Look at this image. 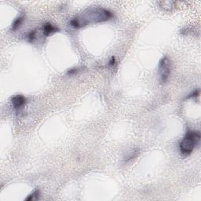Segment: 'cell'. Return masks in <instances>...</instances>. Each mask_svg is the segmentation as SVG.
I'll return each instance as SVG.
<instances>
[{"label": "cell", "mask_w": 201, "mask_h": 201, "mask_svg": "<svg viewBox=\"0 0 201 201\" xmlns=\"http://www.w3.org/2000/svg\"><path fill=\"white\" fill-rule=\"evenodd\" d=\"M11 104L15 110L20 111L26 104V98L21 95H15L11 98Z\"/></svg>", "instance_id": "4"}, {"label": "cell", "mask_w": 201, "mask_h": 201, "mask_svg": "<svg viewBox=\"0 0 201 201\" xmlns=\"http://www.w3.org/2000/svg\"><path fill=\"white\" fill-rule=\"evenodd\" d=\"M171 72V63L167 57H163L159 61L158 65L159 81L161 83H166Z\"/></svg>", "instance_id": "3"}, {"label": "cell", "mask_w": 201, "mask_h": 201, "mask_svg": "<svg viewBox=\"0 0 201 201\" xmlns=\"http://www.w3.org/2000/svg\"><path fill=\"white\" fill-rule=\"evenodd\" d=\"M42 31L45 36H49V35H52L54 33L57 32L58 31V28L57 27H55L54 25H51L50 23H46L45 25H42Z\"/></svg>", "instance_id": "5"}, {"label": "cell", "mask_w": 201, "mask_h": 201, "mask_svg": "<svg viewBox=\"0 0 201 201\" xmlns=\"http://www.w3.org/2000/svg\"><path fill=\"white\" fill-rule=\"evenodd\" d=\"M35 38H36V32H35V31H32L31 32L28 33V39L29 42H34V40L35 39Z\"/></svg>", "instance_id": "8"}, {"label": "cell", "mask_w": 201, "mask_h": 201, "mask_svg": "<svg viewBox=\"0 0 201 201\" xmlns=\"http://www.w3.org/2000/svg\"><path fill=\"white\" fill-rule=\"evenodd\" d=\"M115 62H116V61H115V57H112V61L109 62V65H112V66H113V65H115Z\"/></svg>", "instance_id": "12"}, {"label": "cell", "mask_w": 201, "mask_h": 201, "mask_svg": "<svg viewBox=\"0 0 201 201\" xmlns=\"http://www.w3.org/2000/svg\"><path fill=\"white\" fill-rule=\"evenodd\" d=\"M40 196V192L39 190H35L32 193H31L29 196H28L26 198V200H39Z\"/></svg>", "instance_id": "7"}, {"label": "cell", "mask_w": 201, "mask_h": 201, "mask_svg": "<svg viewBox=\"0 0 201 201\" xmlns=\"http://www.w3.org/2000/svg\"><path fill=\"white\" fill-rule=\"evenodd\" d=\"M199 95H200V90H195V91H193L192 94H190V95L187 97V98H191V97H198Z\"/></svg>", "instance_id": "10"}, {"label": "cell", "mask_w": 201, "mask_h": 201, "mask_svg": "<svg viewBox=\"0 0 201 201\" xmlns=\"http://www.w3.org/2000/svg\"><path fill=\"white\" fill-rule=\"evenodd\" d=\"M24 19H25V17L24 16H20L19 18H18L16 20L13 21L12 25V28L11 29L13 31H16L17 29H18L20 27V25H22L23 21H24Z\"/></svg>", "instance_id": "6"}, {"label": "cell", "mask_w": 201, "mask_h": 201, "mask_svg": "<svg viewBox=\"0 0 201 201\" xmlns=\"http://www.w3.org/2000/svg\"><path fill=\"white\" fill-rule=\"evenodd\" d=\"M200 140V134L196 130H188L179 143V150L181 155L189 156Z\"/></svg>", "instance_id": "2"}, {"label": "cell", "mask_w": 201, "mask_h": 201, "mask_svg": "<svg viewBox=\"0 0 201 201\" xmlns=\"http://www.w3.org/2000/svg\"><path fill=\"white\" fill-rule=\"evenodd\" d=\"M77 68H72V69H70L68 71V75H73V74H75L77 72Z\"/></svg>", "instance_id": "11"}, {"label": "cell", "mask_w": 201, "mask_h": 201, "mask_svg": "<svg viewBox=\"0 0 201 201\" xmlns=\"http://www.w3.org/2000/svg\"><path fill=\"white\" fill-rule=\"evenodd\" d=\"M112 17V13L107 9L102 7H91L77 14L71 20L70 25L75 28H80L93 24L104 22L110 20Z\"/></svg>", "instance_id": "1"}, {"label": "cell", "mask_w": 201, "mask_h": 201, "mask_svg": "<svg viewBox=\"0 0 201 201\" xmlns=\"http://www.w3.org/2000/svg\"><path fill=\"white\" fill-rule=\"evenodd\" d=\"M137 155H138V150H136V151H132V152H130V155H128L127 157H126V161H128V160H130V159H131V158L133 159V158H134L135 157H137Z\"/></svg>", "instance_id": "9"}]
</instances>
